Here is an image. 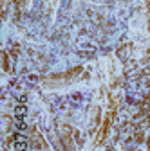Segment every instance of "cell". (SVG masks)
<instances>
[{
	"mask_svg": "<svg viewBox=\"0 0 150 151\" xmlns=\"http://www.w3.org/2000/svg\"><path fill=\"white\" fill-rule=\"evenodd\" d=\"M108 124H110V115H107V119H105V122L101 124V129H100V139H98V144L107 137V131H108Z\"/></svg>",
	"mask_w": 150,
	"mask_h": 151,
	"instance_id": "cell-1",
	"label": "cell"
}]
</instances>
